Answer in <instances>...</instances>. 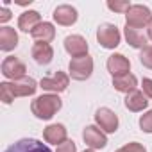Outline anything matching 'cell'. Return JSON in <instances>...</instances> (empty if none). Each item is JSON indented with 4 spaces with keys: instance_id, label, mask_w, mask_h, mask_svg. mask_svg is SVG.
<instances>
[{
    "instance_id": "obj_1",
    "label": "cell",
    "mask_w": 152,
    "mask_h": 152,
    "mask_svg": "<svg viewBox=\"0 0 152 152\" xmlns=\"http://www.w3.org/2000/svg\"><path fill=\"white\" fill-rule=\"evenodd\" d=\"M38 90V83L32 77H23L20 81L2 83L0 84V100L4 104H11L16 97H31Z\"/></svg>"
},
{
    "instance_id": "obj_2",
    "label": "cell",
    "mask_w": 152,
    "mask_h": 152,
    "mask_svg": "<svg viewBox=\"0 0 152 152\" xmlns=\"http://www.w3.org/2000/svg\"><path fill=\"white\" fill-rule=\"evenodd\" d=\"M61 106H63V102L56 93H47V95H41L36 100H32L31 111L39 120H50L61 109Z\"/></svg>"
},
{
    "instance_id": "obj_3",
    "label": "cell",
    "mask_w": 152,
    "mask_h": 152,
    "mask_svg": "<svg viewBox=\"0 0 152 152\" xmlns=\"http://www.w3.org/2000/svg\"><path fill=\"white\" fill-rule=\"evenodd\" d=\"M152 20V13L147 6L141 4H132L131 9L125 13V25L132 27V29H141V27H148Z\"/></svg>"
},
{
    "instance_id": "obj_4",
    "label": "cell",
    "mask_w": 152,
    "mask_h": 152,
    "mask_svg": "<svg viewBox=\"0 0 152 152\" xmlns=\"http://www.w3.org/2000/svg\"><path fill=\"white\" fill-rule=\"evenodd\" d=\"M70 77L75 81H86L90 79V75L93 73V59L86 54L81 57H72L70 64Z\"/></svg>"
},
{
    "instance_id": "obj_5",
    "label": "cell",
    "mask_w": 152,
    "mask_h": 152,
    "mask_svg": "<svg viewBox=\"0 0 152 152\" xmlns=\"http://www.w3.org/2000/svg\"><path fill=\"white\" fill-rule=\"evenodd\" d=\"M120 39H122V34L118 27L113 23H102L97 31V41L104 48H116L120 45Z\"/></svg>"
},
{
    "instance_id": "obj_6",
    "label": "cell",
    "mask_w": 152,
    "mask_h": 152,
    "mask_svg": "<svg viewBox=\"0 0 152 152\" xmlns=\"http://www.w3.org/2000/svg\"><path fill=\"white\" fill-rule=\"evenodd\" d=\"M25 72H27V68L18 57H6L2 61V75L6 79L20 81L25 77Z\"/></svg>"
},
{
    "instance_id": "obj_7",
    "label": "cell",
    "mask_w": 152,
    "mask_h": 152,
    "mask_svg": "<svg viewBox=\"0 0 152 152\" xmlns=\"http://www.w3.org/2000/svg\"><path fill=\"white\" fill-rule=\"evenodd\" d=\"M68 83H70V77L64 73V72H56L50 77H43L39 81V86L47 91H52V93H61L68 88Z\"/></svg>"
},
{
    "instance_id": "obj_8",
    "label": "cell",
    "mask_w": 152,
    "mask_h": 152,
    "mask_svg": "<svg viewBox=\"0 0 152 152\" xmlns=\"http://www.w3.org/2000/svg\"><path fill=\"white\" fill-rule=\"evenodd\" d=\"M6 152H52V150L39 140L23 138V140H18L16 143H13L9 148H6Z\"/></svg>"
},
{
    "instance_id": "obj_9",
    "label": "cell",
    "mask_w": 152,
    "mask_h": 152,
    "mask_svg": "<svg viewBox=\"0 0 152 152\" xmlns=\"http://www.w3.org/2000/svg\"><path fill=\"white\" fill-rule=\"evenodd\" d=\"M95 122L100 125L102 131H106L109 134L111 132H116V129H118V116L109 107H100L95 113Z\"/></svg>"
},
{
    "instance_id": "obj_10",
    "label": "cell",
    "mask_w": 152,
    "mask_h": 152,
    "mask_svg": "<svg viewBox=\"0 0 152 152\" xmlns=\"http://www.w3.org/2000/svg\"><path fill=\"white\" fill-rule=\"evenodd\" d=\"M64 50L72 56V57H81L88 54V41L79 36V34H72L64 38Z\"/></svg>"
},
{
    "instance_id": "obj_11",
    "label": "cell",
    "mask_w": 152,
    "mask_h": 152,
    "mask_svg": "<svg viewBox=\"0 0 152 152\" xmlns=\"http://www.w3.org/2000/svg\"><path fill=\"white\" fill-rule=\"evenodd\" d=\"M83 140L90 148H104L107 145V138L106 134L97 127V125H88L83 131Z\"/></svg>"
},
{
    "instance_id": "obj_12",
    "label": "cell",
    "mask_w": 152,
    "mask_h": 152,
    "mask_svg": "<svg viewBox=\"0 0 152 152\" xmlns=\"http://www.w3.org/2000/svg\"><path fill=\"white\" fill-rule=\"evenodd\" d=\"M109 73L113 77H120V75H125L129 73L131 70V61L124 56V54H113L107 57V63H106Z\"/></svg>"
},
{
    "instance_id": "obj_13",
    "label": "cell",
    "mask_w": 152,
    "mask_h": 152,
    "mask_svg": "<svg viewBox=\"0 0 152 152\" xmlns=\"http://www.w3.org/2000/svg\"><path fill=\"white\" fill-rule=\"evenodd\" d=\"M52 16H54V20L59 25L70 27V25H73L75 22H77V9L72 7V6H68V4H63V6H57L54 9V15Z\"/></svg>"
},
{
    "instance_id": "obj_14",
    "label": "cell",
    "mask_w": 152,
    "mask_h": 152,
    "mask_svg": "<svg viewBox=\"0 0 152 152\" xmlns=\"http://www.w3.org/2000/svg\"><path fill=\"white\" fill-rule=\"evenodd\" d=\"M43 138L47 143H52V145H61L68 140V132H66V127L63 124H52L48 127H45L43 131Z\"/></svg>"
},
{
    "instance_id": "obj_15",
    "label": "cell",
    "mask_w": 152,
    "mask_h": 152,
    "mask_svg": "<svg viewBox=\"0 0 152 152\" xmlns=\"http://www.w3.org/2000/svg\"><path fill=\"white\" fill-rule=\"evenodd\" d=\"M32 57L38 64H50L52 59H54V48L50 43H43V41H38L34 43L32 47Z\"/></svg>"
},
{
    "instance_id": "obj_16",
    "label": "cell",
    "mask_w": 152,
    "mask_h": 152,
    "mask_svg": "<svg viewBox=\"0 0 152 152\" xmlns=\"http://www.w3.org/2000/svg\"><path fill=\"white\" fill-rule=\"evenodd\" d=\"M41 23V15L38 11H25L18 18V29L23 32H32Z\"/></svg>"
},
{
    "instance_id": "obj_17",
    "label": "cell",
    "mask_w": 152,
    "mask_h": 152,
    "mask_svg": "<svg viewBox=\"0 0 152 152\" xmlns=\"http://www.w3.org/2000/svg\"><path fill=\"white\" fill-rule=\"evenodd\" d=\"M113 86L116 91L120 93H132L136 91V86H138V79L134 77L132 73H125V75H120V77H113Z\"/></svg>"
},
{
    "instance_id": "obj_18",
    "label": "cell",
    "mask_w": 152,
    "mask_h": 152,
    "mask_svg": "<svg viewBox=\"0 0 152 152\" xmlns=\"http://www.w3.org/2000/svg\"><path fill=\"white\" fill-rule=\"evenodd\" d=\"M18 45V34L13 27H2L0 29V50L11 52Z\"/></svg>"
},
{
    "instance_id": "obj_19",
    "label": "cell",
    "mask_w": 152,
    "mask_h": 152,
    "mask_svg": "<svg viewBox=\"0 0 152 152\" xmlns=\"http://www.w3.org/2000/svg\"><path fill=\"white\" fill-rule=\"evenodd\" d=\"M148 106V100H147V95L143 91H132L125 97V107L132 113H138V111H143L145 107Z\"/></svg>"
},
{
    "instance_id": "obj_20",
    "label": "cell",
    "mask_w": 152,
    "mask_h": 152,
    "mask_svg": "<svg viewBox=\"0 0 152 152\" xmlns=\"http://www.w3.org/2000/svg\"><path fill=\"white\" fill-rule=\"evenodd\" d=\"M31 36L36 39V41H43V43H50L54 38H56V29L50 22H41L32 32Z\"/></svg>"
},
{
    "instance_id": "obj_21",
    "label": "cell",
    "mask_w": 152,
    "mask_h": 152,
    "mask_svg": "<svg viewBox=\"0 0 152 152\" xmlns=\"http://www.w3.org/2000/svg\"><path fill=\"white\" fill-rule=\"evenodd\" d=\"M125 39L132 48H141L143 50L147 47V36L143 32H140L138 29H132V27H127V25H125Z\"/></svg>"
},
{
    "instance_id": "obj_22",
    "label": "cell",
    "mask_w": 152,
    "mask_h": 152,
    "mask_svg": "<svg viewBox=\"0 0 152 152\" xmlns=\"http://www.w3.org/2000/svg\"><path fill=\"white\" fill-rule=\"evenodd\" d=\"M131 6L132 4H129V0H109L107 2V7L111 9V11H115V13H127L129 9H131Z\"/></svg>"
},
{
    "instance_id": "obj_23",
    "label": "cell",
    "mask_w": 152,
    "mask_h": 152,
    "mask_svg": "<svg viewBox=\"0 0 152 152\" xmlns=\"http://www.w3.org/2000/svg\"><path fill=\"white\" fill-rule=\"evenodd\" d=\"M140 63H141L145 68L152 70V45H147V47L140 52Z\"/></svg>"
},
{
    "instance_id": "obj_24",
    "label": "cell",
    "mask_w": 152,
    "mask_h": 152,
    "mask_svg": "<svg viewBox=\"0 0 152 152\" xmlns=\"http://www.w3.org/2000/svg\"><path fill=\"white\" fill-rule=\"evenodd\" d=\"M140 127H141L143 132L152 134V109L147 111L145 115H141V118H140Z\"/></svg>"
},
{
    "instance_id": "obj_25",
    "label": "cell",
    "mask_w": 152,
    "mask_h": 152,
    "mask_svg": "<svg viewBox=\"0 0 152 152\" xmlns=\"http://www.w3.org/2000/svg\"><path fill=\"white\" fill-rule=\"evenodd\" d=\"M115 152H147V148H145L141 143L132 141V143H127V145L120 147V148H118V150H115Z\"/></svg>"
},
{
    "instance_id": "obj_26",
    "label": "cell",
    "mask_w": 152,
    "mask_h": 152,
    "mask_svg": "<svg viewBox=\"0 0 152 152\" xmlns=\"http://www.w3.org/2000/svg\"><path fill=\"white\" fill-rule=\"evenodd\" d=\"M77 148H75V143L72 141V140H66L64 143H61L59 147H57V150L56 152H75Z\"/></svg>"
},
{
    "instance_id": "obj_27",
    "label": "cell",
    "mask_w": 152,
    "mask_h": 152,
    "mask_svg": "<svg viewBox=\"0 0 152 152\" xmlns=\"http://www.w3.org/2000/svg\"><path fill=\"white\" fill-rule=\"evenodd\" d=\"M143 93L148 97V99H152V79H143Z\"/></svg>"
},
{
    "instance_id": "obj_28",
    "label": "cell",
    "mask_w": 152,
    "mask_h": 152,
    "mask_svg": "<svg viewBox=\"0 0 152 152\" xmlns=\"http://www.w3.org/2000/svg\"><path fill=\"white\" fill-rule=\"evenodd\" d=\"M9 20H11V11H9L7 7H2V9H0V22L6 23V22H9Z\"/></svg>"
},
{
    "instance_id": "obj_29",
    "label": "cell",
    "mask_w": 152,
    "mask_h": 152,
    "mask_svg": "<svg viewBox=\"0 0 152 152\" xmlns=\"http://www.w3.org/2000/svg\"><path fill=\"white\" fill-rule=\"evenodd\" d=\"M147 31H148V39L152 41V20H150V23H148V29H147Z\"/></svg>"
},
{
    "instance_id": "obj_30",
    "label": "cell",
    "mask_w": 152,
    "mask_h": 152,
    "mask_svg": "<svg viewBox=\"0 0 152 152\" xmlns=\"http://www.w3.org/2000/svg\"><path fill=\"white\" fill-rule=\"evenodd\" d=\"M83 152H95L93 148H88V150H83Z\"/></svg>"
}]
</instances>
